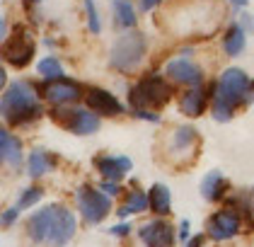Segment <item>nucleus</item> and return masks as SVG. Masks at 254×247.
Masks as SVG:
<instances>
[{"instance_id": "7", "label": "nucleus", "mask_w": 254, "mask_h": 247, "mask_svg": "<svg viewBox=\"0 0 254 247\" xmlns=\"http://www.w3.org/2000/svg\"><path fill=\"white\" fill-rule=\"evenodd\" d=\"M78 206H80L82 218H85L87 223L97 226V223H102V221L109 216L112 199L104 196V194L99 189H95V187H90V184H82L78 189Z\"/></svg>"}, {"instance_id": "15", "label": "nucleus", "mask_w": 254, "mask_h": 247, "mask_svg": "<svg viewBox=\"0 0 254 247\" xmlns=\"http://www.w3.org/2000/svg\"><path fill=\"white\" fill-rule=\"evenodd\" d=\"M54 211H56V204H51V206H46V209H39L37 213H32V218L27 221V235H29V240H32L34 245L46 243L51 223H54Z\"/></svg>"}, {"instance_id": "27", "label": "nucleus", "mask_w": 254, "mask_h": 247, "mask_svg": "<svg viewBox=\"0 0 254 247\" xmlns=\"http://www.w3.org/2000/svg\"><path fill=\"white\" fill-rule=\"evenodd\" d=\"M82 2H85V12H87V27H90V32H92V34H99V29H102V19H99L95 0H82Z\"/></svg>"}, {"instance_id": "21", "label": "nucleus", "mask_w": 254, "mask_h": 247, "mask_svg": "<svg viewBox=\"0 0 254 247\" xmlns=\"http://www.w3.org/2000/svg\"><path fill=\"white\" fill-rule=\"evenodd\" d=\"M148 209L155 211L157 216H167L172 209V194L165 184H153L148 194Z\"/></svg>"}, {"instance_id": "10", "label": "nucleus", "mask_w": 254, "mask_h": 247, "mask_svg": "<svg viewBox=\"0 0 254 247\" xmlns=\"http://www.w3.org/2000/svg\"><path fill=\"white\" fill-rule=\"evenodd\" d=\"M85 102H87L90 112H92L95 116L97 114L117 116V114L124 112V104H121L109 90H104V87H90V90L85 92Z\"/></svg>"}, {"instance_id": "12", "label": "nucleus", "mask_w": 254, "mask_h": 247, "mask_svg": "<svg viewBox=\"0 0 254 247\" xmlns=\"http://www.w3.org/2000/svg\"><path fill=\"white\" fill-rule=\"evenodd\" d=\"M82 90L75 80H68V78H59V80H51L46 87H44V97L59 107H65L70 102H78Z\"/></svg>"}, {"instance_id": "4", "label": "nucleus", "mask_w": 254, "mask_h": 247, "mask_svg": "<svg viewBox=\"0 0 254 247\" xmlns=\"http://www.w3.org/2000/svg\"><path fill=\"white\" fill-rule=\"evenodd\" d=\"M145 51H148V39L143 32H126L114 41L112 46V54H109V63L112 68L119 71V73H131L136 71L138 63L145 58Z\"/></svg>"}, {"instance_id": "5", "label": "nucleus", "mask_w": 254, "mask_h": 247, "mask_svg": "<svg viewBox=\"0 0 254 247\" xmlns=\"http://www.w3.org/2000/svg\"><path fill=\"white\" fill-rule=\"evenodd\" d=\"M34 51H37V44H34V39L29 37V32L22 24H17L12 29V34L5 39V44H2V56L15 68L29 66V61L34 58Z\"/></svg>"}, {"instance_id": "25", "label": "nucleus", "mask_w": 254, "mask_h": 247, "mask_svg": "<svg viewBox=\"0 0 254 247\" xmlns=\"http://www.w3.org/2000/svg\"><path fill=\"white\" fill-rule=\"evenodd\" d=\"M37 71H39L41 78H46V80H59V78H63V66H61L59 58H54V56L41 58Z\"/></svg>"}, {"instance_id": "16", "label": "nucleus", "mask_w": 254, "mask_h": 247, "mask_svg": "<svg viewBox=\"0 0 254 247\" xmlns=\"http://www.w3.org/2000/svg\"><path fill=\"white\" fill-rule=\"evenodd\" d=\"M0 165H10L12 170L22 167V141L0 126Z\"/></svg>"}, {"instance_id": "30", "label": "nucleus", "mask_w": 254, "mask_h": 247, "mask_svg": "<svg viewBox=\"0 0 254 247\" xmlns=\"http://www.w3.org/2000/svg\"><path fill=\"white\" fill-rule=\"evenodd\" d=\"M109 233H112V235H119V238H124V235L131 233V226H128V223H119V226H114V228H109Z\"/></svg>"}, {"instance_id": "20", "label": "nucleus", "mask_w": 254, "mask_h": 247, "mask_svg": "<svg viewBox=\"0 0 254 247\" xmlns=\"http://www.w3.org/2000/svg\"><path fill=\"white\" fill-rule=\"evenodd\" d=\"M245 46H247V32L240 22H235L228 27V32L223 37V49H225L228 56H240L245 51Z\"/></svg>"}, {"instance_id": "1", "label": "nucleus", "mask_w": 254, "mask_h": 247, "mask_svg": "<svg viewBox=\"0 0 254 247\" xmlns=\"http://www.w3.org/2000/svg\"><path fill=\"white\" fill-rule=\"evenodd\" d=\"M252 99V80L242 68H228L218 82H213V119L230 121L235 109L250 104Z\"/></svg>"}, {"instance_id": "8", "label": "nucleus", "mask_w": 254, "mask_h": 247, "mask_svg": "<svg viewBox=\"0 0 254 247\" xmlns=\"http://www.w3.org/2000/svg\"><path fill=\"white\" fill-rule=\"evenodd\" d=\"M73 235H75V216L65 209V206H59V204H56L54 223H51V230H49L46 243L51 247H65L70 243Z\"/></svg>"}, {"instance_id": "28", "label": "nucleus", "mask_w": 254, "mask_h": 247, "mask_svg": "<svg viewBox=\"0 0 254 247\" xmlns=\"http://www.w3.org/2000/svg\"><path fill=\"white\" fill-rule=\"evenodd\" d=\"M17 216H20V211L15 209V206L7 209V211H2V213H0V226H12V223L17 221Z\"/></svg>"}, {"instance_id": "33", "label": "nucleus", "mask_w": 254, "mask_h": 247, "mask_svg": "<svg viewBox=\"0 0 254 247\" xmlns=\"http://www.w3.org/2000/svg\"><path fill=\"white\" fill-rule=\"evenodd\" d=\"M201 245H203V235H196V238H191L187 243V247H201Z\"/></svg>"}, {"instance_id": "14", "label": "nucleus", "mask_w": 254, "mask_h": 247, "mask_svg": "<svg viewBox=\"0 0 254 247\" xmlns=\"http://www.w3.org/2000/svg\"><path fill=\"white\" fill-rule=\"evenodd\" d=\"M95 167L107 182H119L124 174H128L133 163L126 155H97L95 158Z\"/></svg>"}, {"instance_id": "6", "label": "nucleus", "mask_w": 254, "mask_h": 247, "mask_svg": "<svg viewBox=\"0 0 254 247\" xmlns=\"http://www.w3.org/2000/svg\"><path fill=\"white\" fill-rule=\"evenodd\" d=\"M54 121L61 124L63 129L78 136H90V133L99 131V116H95L87 109H75V107H56L54 112Z\"/></svg>"}, {"instance_id": "2", "label": "nucleus", "mask_w": 254, "mask_h": 247, "mask_svg": "<svg viewBox=\"0 0 254 247\" xmlns=\"http://www.w3.org/2000/svg\"><path fill=\"white\" fill-rule=\"evenodd\" d=\"M0 114L12 126H24V124L39 119L44 114V107H41L39 97L29 82L15 80L0 97Z\"/></svg>"}, {"instance_id": "22", "label": "nucleus", "mask_w": 254, "mask_h": 247, "mask_svg": "<svg viewBox=\"0 0 254 247\" xmlns=\"http://www.w3.org/2000/svg\"><path fill=\"white\" fill-rule=\"evenodd\" d=\"M54 155L44 148H37V151L29 153V160H27V167H29V174L37 179L41 174H46L49 170H54Z\"/></svg>"}, {"instance_id": "24", "label": "nucleus", "mask_w": 254, "mask_h": 247, "mask_svg": "<svg viewBox=\"0 0 254 247\" xmlns=\"http://www.w3.org/2000/svg\"><path fill=\"white\" fill-rule=\"evenodd\" d=\"M143 211H148V194H145V191H140V189H133L128 196H126L124 206L119 209V216H121V218H126V216L143 213Z\"/></svg>"}, {"instance_id": "11", "label": "nucleus", "mask_w": 254, "mask_h": 247, "mask_svg": "<svg viewBox=\"0 0 254 247\" xmlns=\"http://www.w3.org/2000/svg\"><path fill=\"white\" fill-rule=\"evenodd\" d=\"M138 238L148 247H172L175 245V228L167 221L155 218V221L145 223L143 228L138 230Z\"/></svg>"}, {"instance_id": "17", "label": "nucleus", "mask_w": 254, "mask_h": 247, "mask_svg": "<svg viewBox=\"0 0 254 247\" xmlns=\"http://www.w3.org/2000/svg\"><path fill=\"white\" fill-rule=\"evenodd\" d=\"M198 146V133L194 126H177L175 131L170 133L167 141V151L172 155H182V153H191Z\"/></svg>"}, {"instance_id": "18", "label": "nucleus", "mask_w": 254, "mask_h": 247, "mask_svg": "<svg viewBox=\"0 0 254 247\" xmlns=\"http://www.w3.org/2000/svg\"><path fill=\"white\" fill-rule=\"evenodd\" d=\"M228 189H230L228 179L223 177V172H218V170L208 172V174L203 177V182H201V194H203L206 201H218V199H223Z\"/></svg>"}, {"instance_id": "13", "label": "nucleus", "mask_w": 254, "mask_h": 247, "mask_svg": "<svg viewBox=\"0 0 254 247\" xmlns=\"http://www.w3.org/2000/svg\"><path fill=\"white\" fill-rule=\"evenodd\" d=\"M165 73H167L170 80L184 82V85H198L201 78H203V71L196 66L194 61H189V58H172L165 66Z\"/></svg>"}, {"instance_id": "31", "label": "nucleus", "mask_w": 254, "mask_h": 247, "mask_svg": "<svg viewBox=\"0 0 254 247\" xmlns=\"http://www.w3.org/2000/svg\"><path fill=\"white\" fill-rule=\"evenodd\" d=\"M160 2H162V0H140V10H153Z\"/></svg>"}, {"instance_id": "36", "label": "nucleus", "mask_w": 254, "mask_h": 247, "mask_svg": "<svg viewBox=\"0 0 254 247\" xmlns=\"http://www.w3.org/2000/svg\"><path fill=\"white\" fill-rule=\"evenodd\" d=\"M230 2H233L235 7H247V2H250V0H230Z\"/></svg>"}, {"instance_id": "9", "label": "nucleus", "mask_w": 254, "mask_h": 247, "mask_svg": "<svg viewBox=\"0 0 254 247\" xmlns=\"http://www.w3.org/2000/svg\"><path fill=\"white\" fill-rule=\"evenodd\" d=\"M206 233L211 240H230L240 233V213L237 211H218L208 218Z\"/></svg>"}, {"instance_id": "19", "label": "nucleus", "mask_w": 254, "mask_h": 247, "mask_svg": "<svg viewBox=\"0 0 254 247\" xmlns=\"http://www.w3.org/2000/svg\"><path fill=\"white\" fill-rule=\"evenodd\" d=\"M206 92L203 90H198V87H191V90H187L182 99H179V109H182V114L187 116H201L206 112Z\"/></svg>"}, {"instance_id": "35", "label": "nucleus", "mask_w": 254, "mask_h": 247, "mask_svg": "<svg viewBox=\"0 0 254 247\" xmlns=\"http://www.w3.org/2000/svg\"><path fill=\"white\" fill-rule=\"evenodd\" d=\"M5 82H7V73H5V71L0 68V90L5 87Z\"/></svg>"}, {"instance_id": "34", "label": "nucleus", "mask_w": 254, "mask_h": 247, "mask_svg": "<svg viewBox=\"0 0 254 247\" xmlns=\"http://www.w3.org/2000/svg\"><path fill=\"white\" fill-rule=\"evenodd\" d=\"M5 37H7V24H5V19L0 17V41H2Z\"/></svg>"}, {"instance_id": "26", "label": "nucleus", "mask_w": 254, "mask_h": 247, "mask_svg": "<svg viewBox=\"0 0 254 247\" xmlns=\"http://www.w3.org/2000/svg\"><path fill=\"white\" fill-rule=\"evenodd\" d=\"M41 196H44V189H39V187H27V189H22L20 199H17V206L15 209L17 211H24V209H32L34 204H39Z\"/></svg>"}, {"instance_id": "29", "label": "nucleus", "mask_w": 254, "mask_h": 247, "mask_svg": "<svg viewBox=\"0 0 254 247\" xmlns=\"http://www.w3.org/2000/svg\"><path fill=\"white\" fill-rule=\"evenodd\" d=\"M99 191H102L104 196H114V194H119L121 189H119L117 182H107V179H104V182L99 184Z\"/></svg>"}, {"instance_id": "23", "label": "nucleus", "mask_w": 254, "mask_h": 247, "mask_svg": "<svg viewBox=\"0 0 254 247\" xmlns=\"http://www.w3.org/2000/svg\"><path fill=\"white\" fill-rule=\"evenodd\" d=\"M112 5H114V22H117V27H124V29L136 27L138 12L128 0H112Z\"/></svg>"}, {"instance_id": "32", "label": "nucleus", "mask_w": 254, "mask_h": 247, "mask_svg": "<svg viewBox=\"0 0 254 247\" xmlns=\"http://www.w3.org/2000/svg\"><path fill=\"white\" fill-rule=\"evenodd\" d=\"M187 235H189V221H182V223H179V238L184 240Z\"/></svg>"}, {"instance_id": "3", "label": "nucleus", "mask_w": 254, "mask_h": 247, "mask_svg": "<svg viewBox=\"0 0 254 247\" xmlns=\"http://www.w3.org/2000/svg\"><path fill=\"white\" fill-rule=\"evenodd\" d=\"M175 95L172 85L160 76H145L140 78L128 92V104L133 112H148L150 109H162Z\"/></svg>"}]
</instances>
